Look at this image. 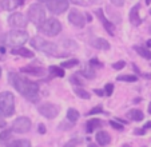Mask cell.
I'll list each match as a JSON object with an SVG mask.
<instances>
[{
    "label": "cell",
    "instance_id": "cell-2",
    "mask_svg": "<svg viewBox=\"0 0 151 147\" xmlns=\"http://www.w3.org/2000/svg\"><path fill=\"white\" fill-rule=\"evenodd\" d=\"M29 43H31V45L35 48V50H37V51H42V52H44V54H47V55L60 56L59 50H58L56 44H54V43H51V42H47V40H44L43 37H40V36L32 37V39L29 40Z\"/></svg>",
    "mask_w": 151,
    "mask_h": 147
},
{
    "label": "cell",
    "instance_id": "cell-21",
    "mask_svg": "<svg viewBox=\"0 0 151 147\" xmlns=\"http://www.w3.org/2000/svg\"><path fill=\"white\" fill-rule=\"evenodd\" d=\"M8 147H31V142L27 139H17L8 143Z\"/></svg>",
    "mask_w": 151,
    "mask_h": 147
},
{
    "label": "cell",
    "instance_id": "cell-43",
    "mask_svg": "<svg viewBox=\"0 0 151 147\" xmlns=\"http://www.w3.org/2000/svg\"><path fill=\"white\" fill-rule=\"evenodd\" d=\"M145 128H151V122H147V123H146Z\"/></svg>",
    "mask_w": 151,
    "mask_h": 147
},
{
    "label": "cell",
    "instance_id": "cell-31",
    "mask_svg": "<svg viewBox=\"0 0 151 147\" xmlns=\"http://www.w3.org/2000/svg\"><path fill=\"white\" fill-rule=\"evenodd\" d=\"M124 67H126L124 60H119V62H116V63L112 64V68H114V70H122V68H124Z\"/></svg>",
    "mask_w": 151,
    "mask_h": 147
},
{
    "label": "cell",
    "instance_id": "cell-37",
    "mask_svg": "<svg viewBox=\"0 0 151 147\" xmlns=\"http://www.w3.org/2000/svg\"><path fill=\"white\" fill-rule=\"evenodd\" d=\"M88 64H90V66H92V67H94V66H98V67H102V64L99 63V60H98V59H91V60H90Z\"/></svg>",
    "mask_w": 151,
    "mask_h": 147
},
{
    "label": "cell",
    "instance_id": "cell-46",
    "mask_svg": "<svg viewBox=\"0 0 151 147\" xmlns=\"http://www.w3.org/2000/svg\"><path fill=\"white\" fill-rule=\"evenodd\" d=\"M64 147H74V146H72V143H68V144H66Z\"/></svg>",
    "mask_w": 151,
    "mask_h": 147
},
{
    "label": "cell",
    "instance_id": "cell-1",
    "mask_svg": "<svg viewBox=\"0 0 151 147\" xmlns=\"http://www.w3.org/2000/svg\"><path fill=\"white\" fill-rule=\"evenodd\" d=\"M9 82L15 87L17 92H20L24 98H27L31 102H37L40 98L39 95V86L37 83H34L26 78L20 76L19 74L11 72L9 74Z\"/></svg>",
    "mask_w": 151,
    "mask_h": 147
},
{
    "label": "cell",
    "instance_id": "cell-6",
    "mask_svg": "<svg viewBox=\"0 0 151 147\" xmlns=\"http://www.w3.org/2000/svg\"><path fill=\"white\" fill-rule=\"evenodd\" d=\"M28 40V34L22 30H14L7 35V43L12 47H22Z\"/></svg>",
    "mask_w": 151,
    "mask_h": 147
},
{
    "label": "cell",
    "instance_id": "cell-15",
    "mask_svg": "<svg viewBox=\"0 0 151 147\" xmlns=\"http://www.w3.org/2000/svg\"><path fill=\"white\" fill-rule=\"evenodd\" d=\"M139 9H140V4H137L130 11V22H131L132 26H139L140 23H142V19L139 16Z\"/></svg>",
    "mask_w": 151,
    "mask_h": 147
},
{
    "label": "cell",
    "instance_id": "cell-44",
    "mask_svg": "<svg viewBox=\"0 0 151 147\" xmlns=\"http://www.w3.org/2000/svg\"><path fill=\"white\" fill-rule=\"evenodd\" d=\"M88 147H96V144H95V143H90Z\"/></svg>",
    "mask_w": 151,
    "mask_h": 147
},
{
    "label": "cell",
    "instance_id": "cell-4",
    "mask_svg": "<svg viewBox=\"0 0 151 147\" xmlns=\"http://www.w3.org/2000/svg\"><path fill=\"white\" fill-rule=\"evenodd\" d=\"M28 17L35 26H37V28L43 26V23L46 22V11H44L42 4H32L28 9Z\"/></svg>",
    "mask_w": 151,
    "mask_h": 147
},
{
    "label": "cell",
    "instance_id": "cell-14",
    "mask_svg": "<svg viewBox=\"0 0 151 147\" xmlns=\"http://www.w3.org/2000/svg\"><path fill=\"white\" fill-rule=\"evenodd\" d=\"M24 3V0H0V6L6 11H12V9L20 7Z\"/></svg>",
    "mask_w": 151,
    "mask_h": 147
},
{
    "label": "cell",
    "instance_id": "cell-39",
    "mask_svg": "<svg viewBox=\"0 0 151 147\" xmlns=\"http://www.w3.org/2000/svg\"><path fill=\"white\" fill-rule=\"evenodd\" d=\"M94 92L98 96H104V95H106V94H104V90H95Z\"/></svg>",
    "mask_w": 151,
    "mask_h": 147
},
{
    "label": "cell",
    "instance_id": "cell-7",
    "mask_svg": "<svg viewBox=\"0 0 151 147\" xmlns=\"http://www.w3.org/2000/svg\"><path fill=\"white\" fill-rule=\"evenodd\" d=\"M68 0H47V7L52 14L60 15L68 9Z\"/></svg>",
    "mask_w": 151,
    "mask_h": 147
},
{
    "label": "cell",
    "instance_id": "cell-3",
    "mask_svg": "<svg viewBox=\"0 0 151 147\" xmlns=\"http://www.w3.org/2000/svg\"><path fill=\"white\" fill-rule=\"evenodd\" d=\"M15 112V98L11 92H0V115L11 116Z\"/></svg>",
    "mask_w": 151,
    "mask_h": 147
},
{
    "label": "cell",
    "instance_id": "cell-32",
    "mask_svg": "<svg viewBox=\"0 0 151 147\" xmlns=\"http://www.w3.org/2000/svg\"><path fill=\"white\" fill-rule=\"evenodd\" d=\"M9 136H11V131L6 130V131H3V133H0V141H7Z\"/></svg>",
    "mask_w": 151,
    "mask_h": 147
},
{
    "label": "cell",
    "instance_id": "cell-28",
    "mask_svg": "<svg viewBox=\"0 0 151 147\" xmlns=\"http://www.w3.org/2000/svg\"><path fill=\"white\" fill-rule=\"evenodd\" d=\"M118 80L119 82H137L138 78L135 76V75H120V76H118Z\"/></svg>",
    "mask_w": 151,
    "mask_h": 147
},
{
    "label": "cell",
    "instance_id": "cell-30",
    "mask_svg": "<svg viewBox=\"0 0 151 147\" xmlns=\"http://www.w3.org/2000/svg\"><path fill=\"white\" fill-rule=\"evenodd\" d=\"M103 112L104 111H103L102 106H98V107H94L88 111V115H96V114H103Z\"/></svg>",
    "mask_w": 151,
    "mask_h": 147
},
{
    "label": "cell",
    "instance_id": "cell-38",
    "mask_svg": "<svg viewBox=\"0 0 151 147\" xmlns=\"http://www.w3.org/2000/svg\"><path fill=\"white\" fill-rule=\"evenodd\" d=\"M37 131H39V134H46V126L44 125H42V123H40L39 125V128H37Z\"/></svg>",
    "mask_w": 151,
    "mask_h": 147
},
{
    "label": "cell",
    "instance_id": "cell-36",
    "mask_svg": "<svg viewBox=\"0 0 151 147\" xmlns=\"http://www.w3.org/2000/svg\"><path fill=\"white\" fill-rule=\"evenodd\" d=\"M111 3L116 7H122L124 4V0H111Z\"/></svg>",
    "mask_w": 151,
    "mask_h": 147
},
{
    "label": "cell",
    "instance_id": "cell-47",
    "mask_svg": "<svg viewBox=\"0 0 151 147\" xmlns=\"http://www.w3.org/2000/svg\"><path fill=\"white\" fill-rule=\"evenodd\" d=\"M147 45H151V40H147Z\"/></svg>",
    "mask_w": 151,
    "mask_h": 147
},
{
    "label": "cell",
    "instance_id": "cell-9",
    "mask_svg": "<svg viewBox=\"0 0 151 147\" xmlns=\"http://www.w3.org/2000/svg\"><path fill=\"white\" fill-rule=\"evenodd\" d=\"M37 110H39V112L42 114L43 116H46L47 119L56 118L60 111L59 107H58L56 104H54V103H43V104H40L39 107H37Z\"/></svg>",
    "mask_w": 151,
    "mask_h": 147
},
{
    "label": "cell",
    "instance_id": "cell-40",
    "mask_svg": "<svg viewBox=\"0 0 151 147\" xmlns=\"http://www.w3.org/2000/svg\"><path fill=\"white\" fill-rule=\"evenodd\" d=\"M145 133H146V128H143V130H135V134H140V135H143Z\"/></svg>",
    "mask_w": 151,
    "mask_h": 147
},
{
    "label": "cell",
    "instance_id": "cell-45",
    "mask_svg": "<svg viewBox=\"0 0 151 147\" xmlns=\"http://www.w3.org/2000/svg\"><path fill=\"white\" fill-rule=\"evenodd\" d=\"M148 114H151V103L148 104Z\"/></svg>",
    "mask_w": 151,
    "mask_h": 147
},
{
    "label": "cell",
    "instance_id": "cell-16",
    "mask_svg": "<svg viewBox=\"0 0 151 147\" xmlns=\"http://www.w3.org/2000/svg\"><path fill=\"white\" fill-rule=\"evenodd\" d=\"M22 72L31 74V75H35V76H42V75H44V68L35 67V66H27V67L22 68Z\"/></svg>",
    "mask_w": 151,
    "mask_h": 147
},
{
    "label": "cell",
    "instance_id": "cell-23",
    "mask_svg": "<svg viewBox=\"0 0 151 147\" xmlns=\"http://www.w3.org/2000/svg\"><path fill=\"white\" fill-rule=\"evenodd\" d=\"M134 50L140 55V56L145 58V59H151V52H150V50H147V48L139 47V45H134Z\"/></svg>",
    "mask_w": 151,
    "mask_h": 147
},
{
    "label": "cell",
    "instance_id": "cell-49",
    "mask_svg": "<svg viewBox=\"0 0 151 147\" xmlns=\"http://www.w3.org/2000/svg\"><path fill=\"white\" fill-rule=\"evenodd\" d=\"M122 147H130V146H128V144H123Z\"/></svg>",
    "mask_w": 151,
    "mask_h": 147
},
{
    "label": "cell",
    "instance_id": "cell-35",
    "mask_svg": "<svg viewBox=\"0 0 151 147\" xmlns=\"http://www.w3.org/2000/svg\"><path fill=\"white\" fill-rule=\"evenodd\" d=\"M70 80H71V82L74 83V84H76V86H82V84H83L82 80H79L76 76H71V79H70Z\"/></svg>",
    "mask_w": 151,
    "mask_h": 147
},
{
    "label": "cell",
    "instance_id": "cell-22",
    "mask_svg": "<svg viewBox=\"0 0 151 147\" xmlns=\"http://www.w3.org/2000/svg\"><path fill=\"white\" fill-rule=\"evenodd\" d=\"M48 71L51 75H54V76H58V78L64 76V68L58 67V66H51V67L48 68Z\"/></svg>",
    "mask_w": 151,
    "mask_h": 147
},
{
    "label": "cell",
    "instance_id": "cell-17",
    "mask_svg": "<svg viewBox=\"0 0 151 147\" xmlns=\"http://www.w3.org/2000/svg\"><path fill=\"white\" fill-rule=\"evenodd\" d=\"M11 52L14 55H19V56H23V58H34V52L24 47H16V48H14Z\"/></svg>",
    "mask_w": 151,
    "mask_h": 147
},
{
    "label": "cell",
    "instance_id": "cell-8",
    "mask_svg": "<svg viewBox=\"0 0 151 147\" xmlns=\"http://www.w3.org/2000/svg\"><path fill=\"white\" fill-rule=\"evenodd\" d=\"M29 128H31V120L26 116H20L12 123V131L17 134L28 133Z\"/></svg>",
    "mask_w": 151,
    "mask_h": 147
},
{
    "label": "cell",
    "instance_id": "cell-29",
    "mask_svg": "<svg viewBox=\"0 0 151 147\" xmlns=\"http://www.w3.org/2000/svg\"><path fill=\"white\" fill-rule=\"evenodd\" d=\"M112 92H114V84H112V83H107V84L104 86V94L107 96H111Z\"/></svg>",
    "mask_w": 151,
    "mask_h": 147
},
{
    "label": "cell",
    "instance_id": "cell-18",
    "mask_svg": "<svg viewBox=\"0 0 151 147\" xmlns=\"http://www.w3.org/2000/svg\"><path fill=\"white\" fill-rule=\"evenodd\" d=\"M103 125V122L100 120V119H96V118H94V119H90L88 122H87V126H86V131H87V133H92V131L95 130V128L96 127H100V126Z\"/></svg>",
    "mask_w": 151,
    "mask_h": 147
},
{
    "label": "cell",
    "instance_id": "cell-25",
    "mask_svg": "<svg viewBox=\"0 0 151 147\" xmlns=\"http://www.w3.org/2000/svg\"><path fill=\"white\" fill-rule=\"evenodd\" d=\"M78 74H82L83 76L88 78V79H92V78L95 76V71H94V68H92V66H90V64L84 68V71H80V72H78Z\"/></svg>",
    "mask_w": 151,
    "mask_h": 147
},
{
    "label": "cell",
    "instance_id": "cell-42",
    "mask_svg": "<svg viewBox=\"0 0 151 147\" xmlns=\"http://www.w3.org/2000/svg\"><path fill=\"white\" fill-rule=\"evenodd\" d=\"M0 127H6V120L0 119Z\"/></svg>",
    "mask_w": 151,
    "mask_h": 147
},
{
    "label": "cell",
    "instance_id": "cell-24",
    "mask_svg": "<svg viewBox=\"0 0 151 147\" xmlns=\"http://www.w3.org/2000/svg\"><path fill=\"white\" fill-rule=\"evenodd\" d=\"M80 114L78 110H75V108H68V111H67V119H68L70 122H76L78 119H79Z\"/></svg>",
    "mask_w": 151,
    "mask_h": 147
},
{
    "label": "cell",
    "instance_id": "cell-12",
    "mask_svg": "<svg viewBox=\"0 0 151 147\" xmlns=\"http://www.w3.org/2000/svg\"><path fill=\"white\" fill-rule=\"evenodd\" d=\"M90 44H91L94 48H98V50H104V51H107V50L111 48L110 43L107 42L106 39H103V37H92V39L90 40Z\"/></svg>",
    "mask_w": 151,
    "mask_h": 147
},
{
    "label": "cell",
    "instance_id": "cell-34",
    "mask_svg": "<svg viewBox=\"0 0 151 147\" xmlns=\"http://www.w3.org/2000/svg\"><path fill=\"white\" fill-rule=\"evenodd\" d=\"M110 126H112V127L116 128V130H123V126L120 125V123H118V122H115V120L110 122Z\"/></svg>",
    "mask_w": 151,
    "mask_h": 147
},
{
    "label": "cell",
    "instance_id": "cell-19",
    "mask_svg": "<svg viewBox=\"0 0 151 147\" xmlns=\"http://www.w3.org/2000/svg\"><path fill=\"white\" fill-rule=\"evenodd\" d=\"M127 116L130 119H132V120L135 122H139V120H143V118H145V115H143V112L140 110H138V108H132V110H130L127 112Z\"/></svg>",
    "mask_w": 151,
    "mask_h": 147
},
{
    "label": "cell",
    "instance_id": "cell-10",
    "mask_svg": "<svg viewBox=\"0 0 151 147\" xmlns=\"http://www.w3.org/2000/svg\"><path fill=\"white\" fill-rule=\"evenodd\" d=\"M8 23H9V26L15 27V28H24V27L27 26V20H26V17H24V15L19 14V12L12 14L11 16L8 17Z\"/></svg>",
    "mask_w": 151,
    "mask_h": 147
},
{
    "label": "cell",
    "instance_id": "cell-50",
    "mask_svg": "<svg viewBox=\"0 0 151 147\" xmlns=\"http://www.w3.org/2000/svg\"><path fill=\"white\" fill-rule=\"evenodd\" d=\"M0 76H1V68H0Z\"/></svg>",
    "mask_w": 151,
    "mask_h": 147
},
{
    "label": "cell",
    "instance_id": "cell-26",
    "mask_svg": "<svg viewBox=\"0 0 151 147\" xmlns=\"http://www.w3.org/2000/svg\"><path fill=\"white\" fill-rule=\"evenodd\" d=\"M75 94H76L79 98H82V99H90L91 98V95H90L88 92L86 90H83V88H80V87H78V88H75Z\"/></svg>",
    "mask_w": 151,
    "mask_h": 147
},
{
    "label": "cell",
    "instance_id": "cell-13",
    "mask_svg": "<svg viewBox=\"0 0 151 147\" xmlns=\"http://www.w3.org/2000/svg\"><path fill=\"white\" fill-rule=\"evenodd\" d=\"M96 16L100 19V22H102L103 27H104V30L107 32H109L110 35H114V31H115V26L112 24V23H110L109 20L104 17V14H103L102 9H96Z\"/></svg>",
    "mask_w": 151,
    "mask_h": 147
},
{
    "label": "cell",
    "instance_id": "cell-41",
    "mask_svg": "<svg viewBox=\"0 0 151 147\" xmlns=\"http://www.w3.org/2000/svg\"><path fill=\"white\" fill-rule=\"evenodd\" d=\"M71 1H74L75 4H84V1H83V0H71Z\"/></svg>",
    "mask_w": 151,
    "mask_h": 147
},
{
    "label": "cell",
    "instance_id": "cell-48",
    "mask_svg": "<svg viewBox=\"0 0 151 147\" xmlns=\"http://www.w3.org/2000/svg\"><path fill=\"white\" fill-rule=\"evenodd\" d=\"M150 1L151 0H146V4H150Z\"/></svg>",
    "mask_w": 151,
    "mask_h": 147
},
{
    "label": "cell",
    "instance_id": "cell-33",
    "mask_svg": "<svg viewBox=\"0 0 151 147\" xmlns=\"http://www.w3.org/2000/svg\"><path fill=\"white\" fill-rule=\"evenodd\" d=\"M6 52H7V50H6V45H4V44H1V43H0V60H1V59H4V56H6Z\"/></svg>",
    "mask_w": 151,
    "mask_h": 147
},
{
    "label": "cell",
    "instance_id": "cell-20",
    "mask_svg": "<svg viewBox=\"0 0 151 147\" xmlns=\"http://www.w3.org/2000/svg\"><path fill=\"white\" fill-rule=\"evenodd\" d=\"M96 142L100 146H106L110 143V135L106 131H99V133H96Z\"/></svg>",
    "mask_w": 151,
    "mask_h": 147
},
{
    "label": "cell",
    "instance_id": "cell-27",
    "mask_svg": "<svg viewBox=\"0 0 151 147\" xmlns=\"http://www.w3.org/2000/svg\"><path fill=\"white\" fill-rule=\"evenodd\" d=\"M78 64H79V60L78 59H71V60H66V62H63L60 67L62 68H72V67H75V66H78Z\"/></svg>",
    "mask_w": 151,
    "mask_h": 147
},
{
    "label": "cell",
    "instance_id": "cell-5",
    "mask_svg": "<svg viewBox=\"0 0 151 147\" xmlns=\"http://www.w3.org/2000/svg\"><path fill=\"white\" fill-rule=\"evenodd\" d=\"M39 30H40V32H43L46 36L52 37V36H56V35L60 34V31H62V24H60L59 20L51 17V19H47L46 22L43 23V26H40Z\"/></svg>",
    "mask_w": 151,
    "mask_h": 147
},
{
    "label": "cell",
    "instance_id": "cell-11",
    "mask_svg": "<svg viewBox=\"0 0 151 147\" xmlns=\"http://www.w3.org/2000/svg\"><path fill=\"white\" fill-rule=\"evenodd\" d=\"M68 20L71 22V24H74L75 27H79V28L84 27V24H86V17L83 16L78 9H72V11L70 12Z\"/></svg>",
    "mask_w": 151,
    "mask_h": 147
}]
</instances>
